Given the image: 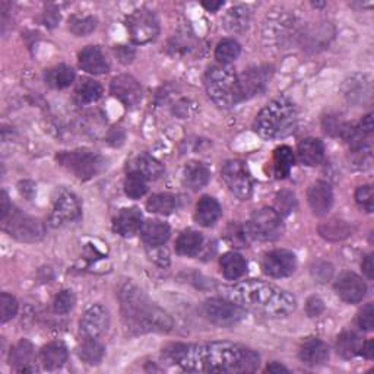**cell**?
Masks as SVG:
<instances>
[{"instance_id":"2","label":"cell","mask_w":374,"mask_h":374,"mask_svg":"<svg viewBox=\"0 0 374 374\" xmlns=\"http://www.w3.org/2000/svg\"><path fill=\"white\" fill-rule=\"evenodd\" d=\"M224 298L243 307L245 310L267 316V317H287L294 313L297 301L293 294L274 284L263 281H245L234 285L221 287Z\"/></svg>"},{"instance_id":"27","label":"cell","mask_w":374,"mask_h":374,"mask_svg":"<svg viewBox=\"0 0 374 374\" xmlns=\"http://www.w3.org/2000/svg\"><path fill=\"white\" fill-rule=\"evenodd\" d=\"M211 171L209 168L199 161H190L185 165L183 182L192 190H199L209 183Z\"/></svg>"},{"instance_id":"58","label":"cell","mask_w":374,"mask_h":374,"mask_svg":"<svg viewBox=\"0 0 374 374\" xmlns=\"http://www.w3.org/2000/svg\"><path fill=\"white\" fill-rule=\"evenodd\" d=\"M267 373H275V374H279V373H290V370L279 364V363H271L268 367H267Z\"/></svg>"},{"instance_id":"7","label":"cell","mask_w":374,"mask_h":374,"mask_svg":"<svg viewBox=\"0 0 374 374\" xmlns=\"http://www.w3.org/2000/svg\"><path fill=\"white\" fill-rule=\"evenodd\" d=\"M2 227L13 238L24 241V243H35L46 235V227L40 219L22 214L15 206H12L9 214L2 218Z\"/></svg>"},{"instance_id":"55","label":"cell","mask_w":374,"mask_h":374,"mask_svg":"<svg viewBox=\"0 0 374 374\" xmlns=\"http://www.w3.org/2000/svg\"><path fill=\"white\" fill-rule=\"evenodd\" d=\"M363 272L367 275L368 279H373L374 276V265H373V255L366 256L363 262Z\"/></svg>"},{"instance_id":"37","label":"cell","mask_w":374,"mask_h":374,"mask_svg":"<svg viewBox=\"0 0 374 374\" xmlns=\"http://www.w3.org/2000/svg\"><path fill=\"white\" fill-rule=\"evenodd\" d=\"M294 152L290 146H279L274 153V168L278 179H285L290 175V171L294 165Z\"/></svg>"},{"instance_id":"22","label":"cell","mask_w":374,"mask_h":374,"mask_svg":"<svg viewBox=\"0 0 374 374\" xmlns=\"http://www.w3.org/2000/svg\"><path fill=\"white\" fill-rule=\"evenodd\" d=\"M300 360L307 366H322L329 360V348L319 338L305 339L300 348Z\"/></svg>"},{"instance_id":"33","label":"cell","mask_w":374,"mask_h":374,"mask_svg":"<svg viewBox=\"0 0 374 374\" xmlns=\"http://www.w3.org/2000/svg\"><path fill=\"white\" fill-rule=\"evenodd\" d=\"M221 269L228 281H235L246 274L247 262L241 255L228 252L221 257Z\"/></svg>"},{"instance_id":"21","label":"cell","mask_w":374,"mask_h":374,"mask_svg":"<svg viewBox=\"0 0 374 374\" xmlns=\"http://www.w3.org/2000/svg\"><path fill=\"white\" fill-rule=\"evenodd\" d=\"M79 66L85 72L93 75H103L110 69L103 50L97 46H88L79 53Z\"/></svg>"},{"instance_id":"36","label":"cell","mask_w":374,"mask_h":374,"mask_svg":"<svg viewBox=\"0 0 374 374\" xmlns=\"http://www.w3.org/2000/svg\"><path fill=\"white\" fill-rule=\"evenodd\" d=\"M319 233L323 238L329 241H341L353 234V228H351L348 223L342 221V219L334 218V219H329L327 223H323L319 227Z\"/></svg>"},{"instance_id":"31","label":"cell","mask_w":374,"mask_h":374,"mask_svg":"<svg viewBox=\"0 0 374 374\" xmlns=\"http://www.w3.org/2000/svg\"><path fill=\"white\" fill-rule=\"evenodd\" d=\"M40 358L46 370H57L68 360V348L62 342H52L41 349Z\"/></svg>"},{"instance_id":"30","label":"cell","mask_w":374,"mask_h":374,"mask_svg":"<svg viewBox=\"0 0 374 374\" xmlns=\"http://www.w3.org/2000/svg\"><path fill=\"white\" fill-rule=\"evenodd\" d=\"M300 161L309 167L319 165L325 158V146L320 139L307 138L298 145Z\"/></svg>"},{"instance_id":"23","label":"cell","mask_w":374,"mask_h":374,"mask_svg":"<svg viewBox=\"0 0 374 374\" xmlns=\"http://www.w3.org/2000/svg\"><path fill=\"white\" fill-rule=\"evenodd\" d=\"M9 363L18 373H34L37 371L35 367L31 364L34 363V346L27 339H22L18 342L9 354Z\"/></svg>"},{"instance_id":"41","label":"cell","mask_w":374,"mask_h":374,"mask_svg":"<svg viewBox=\"0 0 374 374\" xmlns=\"http://www.w3.org/2000/svg\"><path fill=\"white\" fill-rule=\"evenodd\" d=\"M240 53H241L240 44L233 38H226V40L218 42V46L215 49V59L219 63L228 64V63L234 62L240 56Z\"/></svg>"},{"instance_id":"40","label":"cell","mask_w":374,"mask_h":374,"mask_svg":"<svg viewBox=\"0 0 374 374\" xmlns=\"http://www.w3.org/2000/svg\"><path fill=\"white\" fill-rule=\"evenodd\" d=\"M103 95V86L93 79H82L76 86V100L79 104H91Z\"/></svg>"},{"instance_id":"49","label":"cell","mask_w":374,"mask_h":374,"mask_svg":"<svg viewBox=\"0 0 374 374\" xmlns=\"http://www.w3.org/2000/svg\"><path fill=\"white\" fill-rule=\"evenodd\" d=\"M354 151V164L360 170H367L373 164V157H371V149L367 145H363L360 148L353 149Z\"/></svg>"},{"instance_id":"25","label":"cell","mask_w":374,"mask_h":374,"mask_svg":"<svg viewBox=\"0 0 374 374\" xmlns=\"http://www.w3.org/2000/svg\"><path fill=\"white\" fill-rule=\"evenodd\" d=\"M141 237L149 247L163 246L170 237V227L158 219H148L141 227Z\"/></svg>"},{"instance_id":"34","label":"cell","mask_w":374,"mask_h":374,"mask_svg":"<svg viewBox=\"0 0 374 374\" xmlns=\"http://www.w3.org/2000/svg\"><path fill=\"white\" fill-rule=\"evenodd\" d=\"M75 81V72L66 64H57L54 68L46 71V82L54 90H63L68 88Z\"/></svg>"},{"instance_id":"19","label":"cell","mask_w":374,"mask_h":374,"mask_svg":"<svg viewBox=\"0 0 374 374\" xmlns=\"http://www.w3.org/2000/svg\"><path fill=\"white\" fill-rule=\"evenodd\" d=\"M307 201H309L312 211L317 216L327 215L334 205V192L331 185L326 182L313 183L307 192Z\"/></svg>"},{"instance_id":"48","label":"cell","mask_w":374,"mask_h":374,"mask_svg":"<svg viewBox=\"0 0 374 374\" xmlns=\"http://www.w3.org/2000/svg\"><path fill=\"white\" fill-rule=\"evenodd\" d=\"M356 201L366 212H373L374 209V194L373 187L370 185L360 186L356 192Z\"/></svg>"},{"instance_id":"54","label":"cell","mask_w":374,"mask_h":374,"mask_svg":"<svg viewBox=\"0 0 374 374\" xmlns=\"http://www.w3.org/2000/svg\"><path fill=\"white\" fill-rule=\"evenodd\" d=\"M373 127H374V124H373V115L370 113V115H367V116L361 120L358 130L361 132V134H363L364 136H368V135H371Z\"/></svg>"},{"instance_id":"5","label":"cell","mask_w":374,"mask_h":374,"mask_svg":"<svg viewBox=\"0 0 374 374\" xmlns=\"http://www.w3.org/2000/svg\"><path fill=\"white\" fill-rule=\"evenodd\" d=\"M205 86L209 98L219 107L230 108L243 101L238 75L227 66H212L206 72Z\"/></svg>"},{"instance_id":"26","label":"cell","mask_w":374,"mask_h":374,"mask_svg":"<svg viewBox=\"0 0 374 374\" xmlns=\"http://www.w3.org/2000/svg\"><path fill=\"white\" fill-rule=\"evenodd\" d=\"M344 95L351 103H364L371 97V81L367 75H354L344 83Z\"/></svg>"},{"instance_id":"50","label":"cell","mask_w":374,"mask_h":374,"mask_svg":"<svg viewBox=\"0 0 374 374\" xmlns=\"http://www.w3.org/2000/svg\"><path fill=\"white\" fill-rule=\"evenodd\" d=\"M358 323L364 331H371V329L374 327V307L371 303H368L361 310L358 316Z\"/></svg>"},{"instance_id":"13","label":"cell","mask_w":374,"mask_h":374,"mask_svg":"<svg viewBox=\"0 0 374 374\" xmlns=\"http://www.w3.org/2000/svg\"><path fill=\"white\" fill-rule=\"evenodd\" d=\"M272 74H274L272 66L262 64V66H253V68H249L247 71L238 75L240 91H241V97H243V101L256 97L265 91L267 86L269 85Z\"/></svg>"},{"instance_id":"42","label":"cell","mask_w":374,"mask_h":374,"mask_svg":"<svg viewBox=\"0 0 374 374\" xmlns=\"http://www.w3.org/2000/svg\"><path fill=\"white\" fill-rule=\"evenodd\" d=\"M146 179L142 177L141 174L129 171L127 177L124 180V192L130 197V199H141L142 196L146 194L148 192V185Z\"/></svg>"},{"instance_id":"10","label":"cell","mask_w":374,"mask_h":374,"mask_svg":"<svg viewBox=\"0 0 374 374\" xmlns=\"http://www.w3.org/2000/svg\"><path fill=\"white\" fill-rule=\"evenodd\" d=\"M126 28L134 44H146L156 40L160 34V24L156 13L148 9L132 12L126 19Z\"/></svg>"},{"instance_id":"6","label":"cell","mask_w":374,"mask_h":374,"mask_svg":"<svg viewBox=\"0 0 374 374\" xmlns=\"http://www.w3.org/2000/svg\"><path fill=\"white\" fill-rule=\"evenodd\" d=\"M300 22L297 18L285 11L271 13L263 24V40L269 46L285 49L300 37Z\"/></svg>"},{"instance_id":"29","label":"cell","mask_w":374,"mask_h":374,"mask_svg":"<svg viewBox=\"0 0 374 374\" xmlns=\"http://www.w3.org/2000/svg\"><path fill=\"white\" fill-rule=\"evenodd\" d=\"M221 206L211 196H204L202 199L197 202L194 219L196 223L202 227L214 226L219 218H221Z\"/></svg>"},{"instance_id":"3","label":"cell","mask_w":374,"mask_h":374,"mask_svg":"<svg viewBox=\"0 0 374 374\" xmlns=\"http://www.w3.org/2000/svg\"><path fill=\"white\" fill-rule=\"evenodd\" d=\"M119 300L126 325L139 334H164L173 329L171 316L158 304L151 301L148 296L135 284L126 282L120 288Z\"/></svg>"},{"instance_id":"1","label":"cell","mask_w":374,"mask_h":374,"mask_svg":"<svg viewBox=\"0 0 374 374\" xmlns=\"http://www.w3.org/2000/svg\"><path fill=\"white\" fill-rule=\"evenodd\" d=\"M165 356L189 373H253L260 366L256 351L233 342L171 345Z\"/></svg>"},{"instance_id":"39","label":"cell","mask_w":374,"mask_h":374,"mask_svg":"<svg viewBox=\"0 0 374 374\" xmlns=\"http://www.w3.org/2000/svg\"><path fill=\"white\" fill-rule=\"evenodd\" d=\"M104 354L105 349L103 344H100L94 338H85V341L79 346V358L90 366L100 364L104 358Z\"/></svg>"},{"instance_id":"51","label":"cell","mask_w":374,"mask_h":374,"mask_svg":"<svg viewBox=\"0 0 374 374\" xmlns=\"http://www.w3.org/2000/svg\"><path fill=\"white\" fill-rule=\"evenodd\" d=\"M305 310L310 317H317L325 312V303L319 297H310L307 300Z\"/></svg>"},{"instance_id":"46","label":"cell","mask_w":374,"mask_h":374,"mask_svg":"<svg viewBox=\"0 0 374 374\" xmlns=\"http://www.w3.org/2000/svg\"><path fill=\"white\" fill-rule=\"evenodd\" d=\"M18 313V301L15 297L4 293L0 296V320L6 323L12 320Z\"/></svg>"},{"instance_id":"24","label":"cell","mask_w":374,"mask_h":374,"mask_svg":"<svg viewBox=\"0 0 374 374\" xmlns=\"http://www.w3.org/2000/svg\"><path fill=\"white\" fill-rule=\"evenodd\" d=\"M252 22V12L247 6L237 5L227 11L223 18L224 28L231 34H241L249 30Z\"/></svg>"},{"instance_id":"44","label":"cell","mask_w":374,"mask_h":374,"mask_svg":"<svg viewBox=\"0 0 374 374\" xmlns=\"http://www.w3.org/2000/svg\"><path fill=\"white\" fill-rule=\"evenodd\" d=\"M297 209V199L296 194L290 190H282L276 194L275 197V211L281 215L285 216Z\"/></svg>"},{"instance_id":"11","label":"cell","mask_w":374,"mask_h":374,"mask_svg":"<svg viewBox=\"0 0 374 374\" xmlns=\"http://www.w3.org/2000/svg\"><path fill=\"white\" fill-rule=\"evenodd\" d=\"M205 317L216 326H234L246 317V310L227 298H211L204 303Z\"/></svg>"},{"instance_id":"15","label":"cell","mask_w":374,"mask_h":374,"mask_svg":"<svg viewBox=\"0 0 374 374\" xmlns=\"http://www.w3.org/2000/svg\"><path fill=\"white\" fill-rule=\"evenodd\" d=\"M81 214V204L76 199V196L69 192H63L59 194L53 205L50 214V224L53 227H63L66 224L78 221Z\"/></svg>"},{"instance_id":"18","label":"cell","mask_w":374,"mask_h":374,"mask_svg":"<svg viewBox=\"0 0 374 374\" xmlns=\"http://www.w3.org/2000/svg\"><path fill=\"white\" fill-rule=\"evenodd\" d=\"M337 294L349 304L360 303L366 293H367V285L366 282L356 274L346 272L339 276V279L335 284Z\"/></svg>"},{"instance_id":"4","label":"cell","mask_w":374,"mask_h":374,"mask_svg":"<svg viewBox=\"0 0 374 374\" xmlns=\"http://www.w3.org/2000/svg\"><path fill=\"white\" fill-rule=\"evenodd\" d=\"M297 122L296 104L287 97H278L259 113L255 127L262 138L279 139L291 135L297 127Z\"/></svg>"},{"instance_id":"17","label":"cell","mask_w":374,"mask_h":374,"mask_svg":"<svg viewBox=\"0 0 374 374\" xmlns=\"http://www.w3.org/2000/svg\"><path fill=\"white\" fill-rule=\"evenodd\" d=\"M108 312L103 305H93L88 309L81 319V334L85 338L97 339L108 327Z\"/></svg>"},{"instance_id":"52","label":"cell","mask_w":374,"mask_h":374,"mask_svg":"<svg viewBox=\"0 0 374 374\" xmlns=\"http://www.w3.org/2000/svg\"><path fill=\"white\" fill-rule=\"evenodd\" d=\"M59 21H60V13L56 9H53V11L47 9L46 12H44V15H42L44 25L49 27V28L56 27L59 24Z\"/></svg>"},{"instance_id":"8","label":"cell","mask_w":374,"mask_h":374,"mask_svg":"<svg viewBox=\"0 0 374 374\" xmlns=\"http://www.w3.org/2000/svg\"><path fill=\"white\" fill-rule=\"evenodd\" d=\"M245 228L250 240L274 241L284 234L282 216L272 208H262L252 215Z\"/></svg>"},{"instance_id":"32","label":"cell","mask_w":374,"mask_h":374,"mask_svg":"<svg viewBox=\"0 0 374 374\" xmlns=\"http://www.w3.org/2000/svg\"><path fill=\"white\" fill-rule=\"evenodd\" d=\"M202 245H204V235L199 231L186 230L177 238L175 250H177V253L182 256L192 257L201 252Z\"/></svg>"},{"instance_id":"53","label":"cell","mask_w":374,"mask_h":374,"mask_svg":"<svg viewBox=\"0 0 374 374\" xmlns=\"http://www.w3.org/2000/svg\"><path fill=\"white\" fill-rule=\"evenodd\" d=\"M120 62L123 63H130L132 60H134L135 57V50L134 49H129V47H124V46H120L117 50H116Z\"/></svg>"},{"instance_id":"12","label":"cell","mask_w":374,"mask_h":374,"mask_svg":"<svg viewBox=\"0 0 374 374\" xmlns=\"http://www.w3.org/2000/svg\"><path fill=\"white\" fill-rule=\"evenodd\" d=\"M221 177L227 187L241 201H247L253 193V182L245 163L227 161L221 170Z\"/></svg>"},{"instance_id":"16","label":"cell","mask_w":374,"mask_h":374,"mask_svg":"<svg viewBox=\"0 0 374 374\" xmlns=\"http://www.w3.org/2000/svg\"><path fill=\"white\" fill-rule=\"evenodd\" d=\"M110 93L117 98L124 107H136L144 95L142 86L132 75H120L110 85Z\"/></svg>"},{"instance_id":"38","label":"cell","mask_w":374,"mask_h":374,"mask_svg":"<svg viewBox=\"0 0 374 374\" xmlns=\"http://www.w3.org/2000/svg\"><path fill=\"white\" fill-rule=\"evenodd\" d=\"M361 346H363V339L356 332H344L342 335H339L337 342L338 354L346 360L360 354Z\"/></svg>"},{"instance_id":"9","label":"cell","mask_w":374,"mask_h":374,"mask_svg":"<svg viewBox=\"0 0 374 374\" xmlns=\"http://www.w3.org/2000/svg\"><path fill=\"white\" fill-rule=\"evenodd\" d=\"M57 161L81 180L93 179L94 175H97L103 170L104 165V160L98 153L88 149L62 152L57 156Z\"/></svg>"},{"instance_id":"35","label":"cell","mask_w":374,"mask_h":374,"mask_svg":"<svg viewBox=\"0 0 374 374\" xmlns=\"http://www.w3.org/2000/svg\"><path fill=\"white\" fill-rule=\"evenodd\" d=\"M179 206V199L177 196H174L171 193H158L151 196L146 208L152 214H160V215H170L173 214Z\"/></svg>"},{"instance_id":"14","label":"cell","mask_w":374,"mask_h":374,"mask_svg":"<svg viewBox=\"0 0 374 374\" xmlns=\"http://www.w3.org/2000/svg\"><path fill=\"white\" fill-rule=\"evenodd\" d=\"M262 269L272 278H287L297 269V257L290 250L269 252L262 262Z\"/></svg>"},{"instance_id":"43","label":"cell","mask_w":374,"mask_h":374,"mask_svg":"<svg viewBox=\"0 0 374 374\" xmlns=\"http://www.w3.org/2000/svg\"><path fill=\"white\" fill-rule=\"evenodd\" d=\"M97 27V19L91 15H74L69 18V30L78 35L85 37L90 35Z\"/></svg>"},{"instance_id":"20","label":"cell","mask_w":374,"mask_h":374,"mask_svg":"<svg viewBox=\"0 0 374 374\" xmlns=\"http://www.w3.org/2000/svg\"><path fill=\"white\" fill-rule=\"evenodd\" d=\"M142 214L138 208L122 209L120 214L115 218L113 230L122 237L135 235L142 227Z\"/></svg>"},{"instance_id":"57","label":"cell","mask_w":374,"mask_h":374,"mask_svg":"<svg viewBox=\"0 0 374 374\" xmlns=\"http://www.w3.org/2000/svg\"><path fill=\"white\" fill-rule=\"evenodd\" d=\"M0 202H2V208H0V209H2V218H5L9 214V211L12 209V206H13L9 202V197H8L6 192H2V199H0Z\"/></svg>"},{"instance_id":"45","label":"cell","mask_w":374,"mask_h":374,"mask_svg":"<svg viewBox=\"0 0 374 374\" xmlns=\"http://www.w3.org/2000/svg\"><path fill=\"white\" fill-rule=\"evenodd\" d=\"M226 238H227L228 243L234 247H247L249 241H250L245 226L234 224V223L227 228Z\"/></svg>"},{"instance_id":"47","label":"cell","mask_w":374,"mask_h":374,"mask_svg":"<svg viewBox=\"0 0 374 374\" xmlns=\"http://www.w3.org/2000/svg\"><path fill=\"white\" fill-rule=\"evenodd\" d=\"M76 303L75 294L69 290H64L62 293H59L54 298V312L57 315H68Z\"/></svg>"},{"instance_id":"56","label":"cell","mask_w":374,"mask_h":374,"mask_svg":"<svg viewBox=\"0 0 374 374\" xmlns=\"http://www.w3.org/2000/svg\"><path fill=\"white\" fill-rule=\"evenodd\" d=\"M360 354H363L367 360H373V357H374V342H373V339H370L366 344H363Z\"/></svg>"},{"instance_id":"28","label":"cell","mask_w":374,"mask_h":374,"mask_svg":"<svg viewBox=\"0 0 374 374\" xmlns=\"http://www.w3.org/2000/svg\"><path fill=\"white\" fill-rule=\"evenodd\" d=\"M129 170L141 174L146 180H157L164 174L163 164L153 157L146 156V153H142V156H138L136 158L132 160L129 164Z\"/></svg>"},{"instance_id":"59","label":"cell","mask_w":374,"mask_h":374,"mask_svg":"<svg viewBox=\"0 0 374 374\" xmlns=\"http://www.w3.org/2000/svg\"><path fill=\"white\" fill-rule=\"evenodd\" d=\"M202 6L209 12H216L219 8L224 6V2L223 0H218V2H202Z\"/></svg>"}]
</instances>
